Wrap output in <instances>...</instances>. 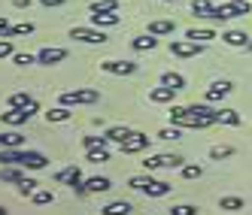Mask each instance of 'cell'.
Listing matches in <instances>:
<instances>
[{"instance_id": "cell-12", "label": "cell", "mask_w": 252, "mask_h": 215, "mask_svg": "<svg viewBox=\"0 0 252 215\" xmlns=\"http://www.w3.org/2000/svg\"><path fill=\"white\" fill-rule=\"evenodd\" d=\"M25 173H22V167L19 164H3L0 167V182H9V185H22L25 182Z\"/></svg>"}, {"instance_id": "cell-51", "label": "cell", "mask_w": 252, "mask_h": 215, "mask_svg": "<svg viewBox=\"0 0 252 215\" xmlns=\"http://www.w3.org/2000/svg\"><path fill=\"white\" fill-rule=\"evenodd\" d=\"M249 52H252V40H249Z\"/></svg>"}, {"instance_id": "cell-10", "label": "cell", "mask_w": 252, "mask_h": 215, "mask_svg": "<svg viewBox=\"0 0 252 215\" xmlns=\"http://www.w3.org/2000/svg\"><path fill=\"white\" fill-rule=\"evenodd\" d=\"M100 70L113 73V76H131V73H137V64L134 61H103Z\"/></svg>"}, {"instance_id": "cell-7", "label": "cell", "mask_w": 252, "mask_h": 215, "mask_svg": "<svg viewBox=\"0 0 252 215\" xmlns=\"http://www.w3.org/2000/svg\"><path fill=\"white\" fill-rule=\"evenodd\" d=\"M204 52V43H194V40H170V55L176 58H194Z\"/></svg>"}, {"instance_id": "cell-11", "label": "cell", "mask_w": 252, "mask_h": 215, "mask_svg": "<svg viewBox=\"0 0 252 215\" xmlns=\"http://www.w3.org/2000/svg\"><path fill=\"white\" fill-rule=\"evenodd\" d=\"M64 58H67V52H64V49H52V46H46V49L37 52V64H46V67H55V64H61Z\"/></svg>"}, {"instance_id": "cell-14", "label": "cell", "mask_w": 252, "mask_h": 215, "mask_svg": "<svg viewBox=\"0 0 252 215\" xmlns=\"http://www.w3.org/2000/svg\"><path fill=\"white\" fill-rule=\"evenodd\" d=\"M170 124H176V128H194V118L189 112V106H173L170 109Z\"/></svg>"}, {"instance_id": "cell-24", "label": "cell", "mask_w": 252, "mask_h": 215, "mask_svg": "<svg viewBox=\"0 0 252 215\" xmlns=\"http://www.w3.org/2000/svg\"><path fill=\"white\" fill-rule=\"evenodd\" d=\"M161 85H170V88H176V91H183V88H186V76H179V73H161Z\"/></svg>"}, {"instance_id": "cell-16", "label": "cell", "mask_w": 252, "mask_h": 215, "mask_svg": "<svg viewBox=\"0 0 252 215\" xmlns=\"http://www.w3.org/2000/svg\"><path fill=\"white\" fill-rule=\"evenodd\" d=\"M122 19H119V15L116 12H92V27H116Z\"/></svg>"}, {"instance_id": "cell-20", "label": "cell", "mask_w": 252, "mask_h": 215, "mask_svg": "<svg viewBox=\"0 0 252 215\" xmlns=\"http://www.w3.org/2000/svg\"><path fill=\"white\" fill-rule=\"evenodd\" d=\"M186 40L210 43V40H216V30H210V27H191V30H186Z\"/></svg>"}, {"instance_id": "cell-28", "label": "cell", "mask_w": 252, "mask_h": 215, "mask_svg": "<svg viewBox=\"0 0 252 215\" xmlns=\"http://www.w3.org/2000/svg\"><path fill=\"white\" fill-rule=\"evenodd\" d=\"M85 161H92V164H106V161H110V149H88Z\"/></svg>"}, {"instance_id": "cell-40", "label": "cell", "mask_w": 252, "mask_h": 215, "mask_svg": "<svg viewBox=\"0 0 252 215\" xmlns=\"http://www.w3.org/2000/svg\"><path fill=\"white\" fill-rule=\"evenodd\" d=\"M170 215H197V206H189V203H179V206H170Z\"/></svg>"}, {"instance_id": "cell-33", "label": "cell", "mask_w": 252, "mask_h": 215, "mask_svg": "<svg viewBox=\"0 0 252 215\" xmlns=\"http://www.w3.org/2000/svg\"><path fill=\"white\" fill-rule=\"evenodd\" d=\"M119 9V0H97L92 3V12H116Z\"/></svg>"}, {"instance_id": "cell-34", "label": "cell", "mask_w": 252, "mask_h": 215, "mask_svg": "<svg viewBox=\"0 0 252 215\" xmlns=\"http://www.w3.org/2000/svg\"><path fill=\"white\" fill-rule=\"evenodd\" d=\"M152 182H155L152 176H131V179H128V185L137 188V191H146V185H152Z\"/></svg>"}, {"instance_id": "cell-43", "label": "cell", "mask_w": 252, "mask_h": 215, "mask_svg": "<svg viewBox=\"0 0 252 215\" xmlns=\"http://www.w3.org/2000/svg\"><path fill=\"white\" fill-rule=\"evenodd\" d=\"M183 134H179V128L173 124V128H164V131H158V139H179Z\"/></svg>"}, {"instance_id": "cell-36", "label": "cell", "mask_w": 252, "mask_h": 215, "mask_svg": "<svg viewBox=\"0 0 252 215\" xmlns=\"http://www.w3.org/2000/svg\"><path fill=\"white\" fill-rule=\"evenodd\" d=\"M12 61L19 64V67H28V64H37V55H31V52H15Z\"/></svg>"}, {"instance_id": "cell-15", "label": "cell", "mask_w": 252, "mask_h": 215, "mask_svg": "<svg viewBox=\"0 0 252 215\" xmlns=\"http://www.w3.org/2000/svg\"><path fill=\"white\" fill-rule=\"evenodd\" d=\"M222 40L228 43V46H234V49H249V33H243V30H225L222 33Z\"/></svg>"}, {"instance_id": "cell-31", "label": "cell", "mask_w": 252, "mask_h": 215, "mask_svg": "<svg viewBox=\"0 0 252 215\" xmlns=\"http://www.w3.org/2000/svg\"><path fill=\"white\" fill-rule=\"evenodd\" d=\"M82 146H85V152L88 149H106L110 139H106V136H82Z\"/></svg>"}, {"instance_id": "cell-42", "label": "cell", "mask_w": 252, "mask_h": 215, "mask_svg": "<svg viewBox=\"0 0 252 215\" xmlns=\"http://www.w3.org/2000/svg\"><path fill=\"white\" fill-rule=\"evenodd\" d=\"M33 191H37V182H33V179H25V182L19 185V194L22 197H33Z\"/></svg>"}, {"instance_id": "cell-25", "label": "cell", "mask_w": 252, "mask_h": 215, "mask_svg": "<svg viewBox=\"0 0 252 215\" xmlns=\"http://www.w3.org/2000/svg\"><path fill=\"white\" fill-rule=\"evenodd\" d=\"M70 115H73V112H70L67 106H55V109L46 112V121H49V124H52V121H70Z\"/></svg>"}, {"instance_id": "cell-19", "label": "cell", "mask_w": 252, "mask_h": 215, "mask_svg": "<svg viewBox=\"0 0 252 215\" xmlns=\"http://www.w3.org/2000/svg\"><path fill=\"white\" fill-rule=\"evenodd\" d=\"M231 94V82H213L210 88H207V100L210 103H219L222 97H228Z\"/></svg>"}, {"instance_id": "cell-3", "label": "cell", "mask_w": 252, "mask_h": 215, "mask_svg": "<svg viewBox=\"0 0 252 215\" xmlns=\"http://www.w3.org/2000/svg\"><path fill=\"white\" fill-rule=\"evenodd\" d=\"M183 170L186 167V161L179 158V155H152V158H146L143 161V170L146 173H152V170Z\"/></svg>"}, {"instance_id": "cell-13", "label": "cell", "mask_w": 252, "mask_h": 215, "mask_svg": "<svg viewBox=\"0 0 252 215\" xmlns=\"http://www.w3.org/2000/svg\"><path fill=\"white\" fill-rule=\"evenodd\" d=\"M110 188H113V182L106 176H92L82 182V194H100V191H110Z\"/></svg>"}, {"instance_id": "cell-27", "label": "cell", "mask_w": 252, "mask_h": 215, "mask_svg": "<svg viewBox=\"0 0 252 215\" xmlns=\"http://www.w3.org/2000/svg\"><path fill=\"white\" fill-rule=\"evenodd\" d=\"M191 12L197 15V19H210V15H213V3H207V0H194Z\"/></svg>"}, {"instance_id": "cell-5", "label": "cell", "mask_w": 252, "mask_h": 215, "mask_svg": "<svg viewBox=\"0 0 252 215\" xmlns=\"http://www.w3.org/2000/svg\"><path fill=\"white\" fill-rule=\"evenodd\" d=\"M33 112H37V103H31V106H12L9 112H0V118H3V124H12V128H19V124H25Z\"/></svg>"}, {"instance_id": "cell-9", "label": "cell", "mask_w": 252, "mask_h": 215, "mask_svg": "<svg viewBox=\"0 0 252 215\" xmlns=\"http://www.w3.org/2000/svg\"><path fill=\"white\" fill-rule=\"evenodd\" d=\"M55 182L70 185L76 194H82V170H79V167H67V170H61V173L55 176Z\"/></svg>"}, {"instance_id": "cell-6", "label": "cell", "mask_w": 252, "mask_h": 215, "mask_svg": "<svg viewBox=\"0 0 252 215\" xmlns=\"http://www.w3.org/2000/svg\"><path fill=\"white\" fill-rule=\"evenodd\" d=\"M189 112L194 118V128H210V124H216V112L219 109H213L207 103H194V106H189Z\"/></svg>"}, {"instance_id": "cell-30", "label": "cell", "mask_w": 252, "mask_h": 215, "mask_svg": "<svg viewBox=\"0 0 252 215\" xmlns=\"http://www.w3.org/2000/svg\"><path fill=\"white\" fill-rule=\"evenodd\" d=\"M219 209H225V212L243 209V197H222V200H219Z\"/></svg>"}, {"instance_id": "cell-48", "label": "cell", "mask_w": 252, "mask_h": 215, "mask_svg": "<svg viewBox=\"0 0 252 215\" xmlns=\"http://www.w3.org/2000/svg\"><path fill=\"white\" fill-rule=\"evenodd\" d=\"M207 3H213V6H219V3H225V0H207Z\"/></svg>"}, {"instance_id": "cell-18", "label": "cell", "mask_w": 252, "mask_h": 215, "mask_svg": "<svg viewBox=\"0 0 252 215\" xmlns=\"http://www.w3.org/2000/svg\"><path fill=\"white\" fill-rule=\"evenodd\" d=\"M173 30H176V22H170V19H155V22H149V33H155V37H170Z\"/></svg>"}, {"instance_id": "cell-17", "label": "cell", "mask_w": 252, "mask_h": 215, "mask_svg": "<svg viewBox=\"0 0 252 215\" xmlns=\"http://www.w3.org/2000/svg\"><path fill=\"white\" fill-rule=\"evenodd\" d=\"M173 97H176V88H170V85H158L149 91L152 103H173Z\"/></svg>"}, {"instance_id": "cell-32", "label": "cell", "mask_w": 252, "mask_h": 215, "mask_svg": "<svg viewBox=\"0 0 252 215\" xmlns=\"http://www.w3.org/2000/svg\"><path fill=\"white\" fill-rule=\"evenodd\" d=\"M25 146V136L22 134H3V149H22Z\"/></svg>"}, {"instance_id": "cell-22", "label": "cell", "mask_w": 252, "mask_h": 215, "mask_svg": "<svg viewBox=\"0 0 252 215\" xmlns=\"http://www.w3.org/2000/svg\"><path fill=\"white\" fill-rule=\"evenodd\" d=\"M216 124H231V128H237V124H240V112L237 109H219V112H216Z\"/></svg>"}, {"instance_id": "cell-35", "label": "cell", "mask_w": 252, "mask_h": 215, "mask_svg": "<svg viewBox=\"0 0 252 215\" xmlns=\"http://www.w3.org/2000/svg\"><path fill=\"white\" fill-rule=\"evenodd\" d=\"M6 103H9V109H12V106H31V103H37V100L19 91V94H9V100H6Z\"/></svg>"}, {"instance_id": "cell-37", "label": "cell", "mask_w": 252, "mask_h": 215, "mask_svg": "<svg viewBox=\"0 0 252 215\" xmlns=\"http://www.w3.org/2000/svg\"><path fill=\"white\" fill-rule=\"evenodd\" d=\"M204 176V167L201 164H186L183 167V179H201Z\"/></svg>"}, {"instance_id": "cell-47", "label": "cell", "mask_w": 252, "mask_h": 215, "mask_svg": "<svg viewBox=\"0 0 252 215\" xmlns=\"http://www.w3.org/2000/svg\"><path fill=\"white\" fill-rule=\"evenodd\" d=\"M43 6H64V0H40Z\"/></svg>"}, {"instance_id": "cell-39", "label": "cell", "mask_w": 252, "mask_h": 215, "mask_svg": "<svg viewBox=\"0 0 252 215\" xmlns=\"http://www.w3.org/2000/svg\"><path fill=\"white\" fill-rule=\"evenodd\" d=\"M231 155H234L231 146H216V149H210V158L213 161H222V158H231Z\"/></svg>"}, {"instance_id": "cell-26", "label": "cell", "mask_w": 252, "mask_h": 215, "mask_svg": "<svg viewBox=\"0 0 252 215\" xmlns=\"http://www.w3.org/2000/svg\"><path fill=\"white\" fill-rule=\"evenodd\" d=\"M170 188H173L170 182H158V179H155L152 185H146V194L149 197H164V194H170Z\"/></svg>"}, {"instance_id": "cell-38", "label": "cell", "mask_w": 252, "mask_h": 215, "mask_svg": "<svg viewBox=\"0 0 252 215\" xmlns=\"http://www.w3.org/2000/svg\"><path fill=\"white\" fill-rule=\"evenodd\" d=\"M52 200H55L52 191H33V203H37V206H49Z\"/></svg>"}, {"instance_id": "cell-8", "label": "cell", "mask_w": 252, "mask_h": 215, "mask_svg": "<svg viewBox=\"0 0 252 215\" xmlns=\"http://www.w3.org/2000/svg\"><path fill=\"white\" fill-rule=\"evenodd\" d=\"M119 149H122L125 155H137V152H143V149H149V136H146V134H140V131H134L128 139H122V142H119Z\"/></svg>"}, {"instance_id": "cell-46", "label": "cell", "mask_w": 252, "mask_h": 215, "mask_svg": "<svg viewBox=\"0 0 252 215\" xmlns=\"http://www.w3.org/2000/svg\"><path fill=\"white\" fill-rule=\"evenodd\" d=\"M31 3H33V0H12L15 9H31Z\"/></svg>"}, {"instance_id": "cell-1", "label": "cell", "mask_w": 252, "mask_h": 215, "mask_svg": "<svg viewBox=\"0 0 252 215\" xmlns=\"http://www.w3.org/2000/svg\"><path fill=\"white\" fill-rule=\"evenodd\" d=\"M0 161H3V164H19L25 170H43L46 167V155L25 152V149H3L0 152Z\"/></svg>"}, {"instance_id": "cell-52", "label": "cell", "mask_w": 252, "mask_h": 215, "mask_svg": "<svg viewBox=\"0 0 252 215\" xmlns=\"http://www.w3.org/2000/svg\"><path fill=\"white\" fill-rule=\"evenodd\" d=\"M167 3H176V0H167Z\"/></svg>"}, {"instance_id": "cell-49", "label": "cell", "mask_w": 252, "mask_h": 215, "mask_svg": "<svg viewBox=\"0 0 252 215\" xmlns=\"http://www.w3.org/2000/svg\"><path fill=\"white\" fill-rule=\"evenodd\" d=\"M0 149H3V134H0Z\"/></svg>"}, {"instance_id": "cell-23", "label": "cell", "mask_w": 252, "mask_h": 215, "mask_svg": "<svg viewBox=\"0 0 252 215\" xmlns=\"http://www.w3.org/2000/svg\"><path fill=\"white\" fill-rule=\"evenodd\" d=\"M103 215H131V203L128 200H116V203H106Z\"/></svg>"}, {"instance_id": "cell-44", "label": "cell", "mask_w": 252, "mask_h": 215, "mask_svg": "<svg viewBox=\"0 0 252 215\" xmlns=\"http://www.w3.org/2000/svg\"><path fill=\"white\" fill-rule=\"evenodd\" d=\"M0 40H12V25L0 15Z\"/></svg>"}, {"instance_id": "cell-4", "label": "cell", "mask_w": 252, "mask_h": 215, "mask_svg": "<svg viewBox=\"0 0 252 215\" xmlns=\"http://www.w3.org/2000/svg\"><path fill=\"white\" fill-rule=\"evenodd\" d=\"M70 40H79V43H88V46H103L106 33L100 27H73L70 30Z\"/></svg>"}, {"instance_id": "cell-29", "label": "cell", "mask_w": 252, "mask_h": 215, "mask_svg": "<svg viewBox=\"0 0 252 215\" xmlns=\"http://www.w3.org/2000/svg\"><path fill=\"white\" fill-rule=\"evenodd\" d=\"M131 134H134L131 128H110V131H106L103 136H106V139H110V142H122V139H128Z\"/></svg>"}, {"instance_id": "cell-41", "label": "cell", "mask_w": 252, "mask_h": 215, "mask_svg": "<svg viewBox=\"0 0 252 215\" xmlns=\"http://www.w3.org/2000/svg\"><path fill=\"white\" fill-rule=\"evenodd\" d=\"M25 33H33V22H22V25H12V37H25Z\"/></svg>"}, {"instance_id": "cell-45", "label": "cell", "mask_w": 252, "mask_h": 215, "mask_svg": "<svg viewBox=\"0 0 252 215\" xmlns=\"http://www.w3.org/2000/svg\"><path fill=\"white\" fill-rule=\"evenodd\" d=\"M6 55H15V49L9 40H0V58H6Z\"/></svg>"}, {"instance_id": "cell-21", "label": "cell", "mask_w": 252, "mask_h": 215, "mask_svg": "<svg viewBox=\"0 0 252 215\" xmlns=\"http://www.w3.org/2000/svg\"><path fill=\"white\" fill-rule=\"evenodd\" d=\"M131 46H134L137 52H152V49L158 46V37H155V33H143V37L131 40Z\"/></svg>"}, {"instance_id": "cell-2", "label": "cell", "mask_w": 252, "mask_h": 215, "mask_svg": "<svg viewBox=\"0 0 252 215\" xmlns=\"http://www.w3.org/2000/svg\"><path fill=\"white\" fill-rule=\"evenodd\" d=\"M97 100H100L97 88H76V91L61 94V106H88V103H97Z\"/></svg>"}, {"instance_id": "cell-50", "label": "cell", "mask_w": 252, "mask_h": 215, "mask_svg": "<svg viewBox=\"0 0 252 215\" xmlns=\"http://www.w3.org/2000/svg\"><path fill=\"white\" fill-rule=\"evenodd\" d=\"M0 215H6V209H3V206H0Z\"/></svg>"}]
</instances>
